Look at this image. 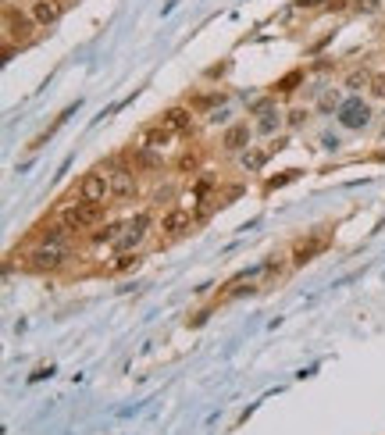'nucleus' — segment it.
<instances>
[{"instance_id": "1", "label": "nucleus", "mask_w": 385, "mask_h": 435, "mask_svg": "<svg viewBox=\"0 0 385 435\" xmlns=\"http://www.w3.org/2000/svg\"><path fill=\"white\" fill-rule=\"evenodd\" d=\"M61 222L72 229V232H86V229H96L103 222V203H89V200H75L61 210Z\"/></svg>"}, {"instance_id": "2", "label": "nucleus", "mask_w": 385, "mask_h": 435, "mask_svg": "<svg viewBox=\"0 0 385 435\" xmlns=\"http://www.w3.org/2000/svg\"><path fill=\"white\" fill-rule=\"evenodd\" d=\"M72 260V246L68 243H36V250L29 253V267L32 271H58Z\"/></svg>"}, {"instance_id": "3", "label": "nucleus", "mask_w": 385, "mask_h": 435, "mask_svg": "<svg viewBox=\"0 0 385 435\" xmlns=\"http://www.w3.org/2000/svg\"><path fill=\"white\" fill-rule=\"evenodd\" d=\"M193 222H196V214L189 207H175V210H168L160 218V236L164 239H182V236H189Z\"/></svg>"}, {"instance_id": "4", "label": "nucleus", "mask_w": 385, "mask_h": 435, "mask_svg": "<svg viewBox=\"0 0 385 435\" xmlns=\"http://www.w3.org/2000/svg\"><path fill=\"white\" fill-rule=\"evenodd\" d=\"M150 225H153V218H150V214H136V218H129V222H125V232H122V239L115 243V250H118V253L136 250V246L146 239Z\"/></svg>"}, {"instance_id": "5", "label": "nucleus", "mask_w": 385, "mask_h": 435, "mask_svg": "<svg viewBox=\"0 0 385 435\" xmlns=\"http://www.w3.org/2000/svg\"><path fill=\"white\" fill-rule=\"evenodd\" d=\"M107 196H111V175H103V172H86L82 182H79V200L103 203Z\"/></svg>"}, {"instance_id": "6", "label": "nucleus", "mask_w": 385, "mask_h": 435, "mask_svg": "<svg viewBox=\"0 0 385 435\" xmlns=\"http://www.w3.org/2000/svg\"><path fill=\"white\" fill-rule=\"evenodd\" d=\"M32 25H36V18H29V15H22V11H15V8H4V29H8V43H11V39H18V43H29V36H32Z\"/></svg>"}, {"instance_id": "7", "label": "nucleus", "mask_w": 385, "mask_h": 435, "mask_svg": "<svg viewBox=\"0 0 385 435\" xmlns=\"http://www.w3.org/2000/svg\"><path fill=\"white\" fill-rule=\"evenodd\" d=\"M136 193H139V182H136L132 168L111 172V196H115V200H136Z\"/></svg>"}, {"instance_id": "8", "label": "nucleus", "mask_w": 385, "mask_h": 435, "mask_svg": "<svg viewBox=\"0 0 385 435\" xmlns=\"http://www.w3.org/2000/svg\"><path fill=\"white\" fill-rule=\"evenodd\" d=\"M160 125L172 129L175 136H189V129H193V111H189V107H172V111L160 115Z\"/></svg>"}, {"instance_id": "9", "label": "nucleus", "mask_w": 385, "mask_h": 435, "mask_svg": "<svg viewBox=\"0 0 385 435\" xmlns=\"http://www.w3.org/2000/svg\"><path fill=\"white\" fill-rule=\"evenodd\" d=\"M61 11H65L61 0H32V18H36L39 29H50L53 22L61 18Z\"/></svg>"}, {"instance_id": "10", "label": "nucleus", "mask_w": 385, "mask_h": 435, "mask_svg": "<svg viewBox=\"0 0 385 435\" xmlns=\"http://www.w3.org/2000/svg\"><path fill=\"white\" fill-rule=\"evenodd\" d=\"M250 139H253V129H250L246 122H236V125H229V129H225L222 146H225L229 153H236V150H246V146H250Z\"/></svg>"}, {"instance_id": "11", "label": "nucleus", "mask_w": 385, "mask_h": 435, "mask_svg": "<svg viewBox=\"0 0 385 435\" xmlns=\"http://www.w3.org/2000/svg\"><path fill=\"white\" fill-rule=\"evenodd\" d=\"M132 165L143 168V172H160V168H164V157H160V150L136 143V146H132Z\"/></svg>"}, {"instance_id": "12", "label": "nucleus", "mask_w": 385, "mask_h": 435, "mask_svg": "<svg viewBox=\"0 0 385 435\" xmlns=\"http://www.w3.org/2000/svg\"><path fill=\"white\" fill-rule=\"evenodd\" d=\"M172 139H175V132H172V129H164L160 122H157V125H146V129L139 132V146H153V150L168 146Z\"/></svg>"}, {"instance_id": "13", "label": "nucleus", "mask_w": 385, "mask_h": 435, "mask_svg": "<svg viewBox=\"0 0 385 435\" xmlns=\"http://www.w3.org/2000/svg\"><path fill=\"white\" fill-rule=\"evenodd\" d=\"M257 115H260L257 129H260L264 136H271L274 129L282 125V111H279V107H274V103H260V107H257Z\"/></svg>"}, {"instance_id": "14", "label": "nucleus", "mask_w": 385, "mask_h": 435, "mask_svg": "<svg viewBox=\"0 0 385 435\" xmlns=\"http://www.w3.org/2000/svg\"><path fill=\"white\" fill-rule=\"evenodd\" d=\"M122 232H125V222H111V225H103V229H96L89 239L100 246V243H118L122 239Z\"/></svg>"}, {"instance_id": "15", "label": "nucleus", "mask_w": 385, "mask_h": 435, "mask_svg": "<svg viewBox=\"0 0 385 435\" xmlns=\"http://www.w3.org/2000/svg\"><path fill=\"white\" fill-rule=\"evenodd\" d=\"M324 236H317V239H310V243H300L296 250H293V264H303V260H310V253H317V250H324Z\"/></svg>"}, {"instance_id": "16", "label": "nucleus", "mask_w": 385, "mask_h": 435, "mask_svg": "<svg viewBox=\"0 0 385 435\" xmlns=\"http://www.w3.org/2000/svg\"><path fill=\"white\" fill-rule=\"evenodd\" d=\"M367 107L364 103H346V111H343V122L346 125H367Z\"/></svg>"}, {"instance_id": "17", "label": "nucleus", "mask_w": 385, "mask_h": 435, "mask_svg": "<svg viewBox=\"0 0 385 435\" xmlns=\"http://www.w3.org/2000/svg\"><path fill=\"white\" fill-rule=\"evenodd\" d=\"M175 168H179L182 175H193V172L200 168V157H196V153H182V157H179V165H175Z\"/></svg>"}, {"instance_id": "18", "label": "nucleus", "mask_w": 385, "mask_h": 435, "mask_svg": "<svg viewBox=\"0 0 385 435\" xmlns=\"http://www.w3.org/2000/svg\"><path fill=\"white\" fill-rule=\"evenodd\" d=\"M367 93H371L374 100H385V75H371V82H367Z\"/></svg>"}, {"instance_id": "19", "label": "nucleus", "mask_w": 385, "mask_h": 435, "mask_svg": "<svg viewBox=\"0 0 385 435\" xmlns=\"http://www.w3.org/2000/svg\"><path fill=\"white\" fill-rule=\"evenodd\" d=\"M136 264V257H129V253H115V260L107 264V271H125V267H132Z\"/></svg>"}, {"instance_id": "20", "label": "nucleus", "mask_w": 385, "mask_h": 435, "mask_svg": "<svg viewBox=\"0 0 385 435\" xmlns=\"http://www.w3.org/2000/svg\"><path fill=\"white\" fill-rule=\"evenodd\" d=\"M264 160H267V153H264V150H253V153H243V165H246L250 172H253V168H260V165H264Z\"/></svg>"}, {"instance_id": "21", "label": "nucleus", "mask_w": 385, "mask_h": 435, "mask_svg": "<svg viewBox=\"0 0 385 435\" xmlns=\"http://www.w3.org/2000/svg\"><path fill=\"white\" fill-rule=\"evenodd\" d=\"M367 82H371V75H367V72H353V75L346 79V86H350V89H360V86H367Z\"/></svg>"}, {"instance_id": "22", "label": "nucleus", "mask_w": 385, "mask_h": 435, "mask_svg": "<svg viewBox=\"0 0 385 435\" xmlns=\"http://www.w3.org/2000/svg\"><path fill=\"white\" fill-rule=\"evenodd\" d=\"M286 122H289V125H300V122H307V111H300V107H296V111H289Z\"/></svg>"}]
</instances>
